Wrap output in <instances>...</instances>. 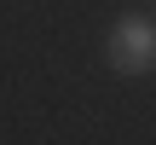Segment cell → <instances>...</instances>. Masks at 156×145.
<instances>
[{"instance_id": "cell-1", "label": "cell", "mask_w": 156, "mask_h": 145, "mask_svg": "<svg viewBox=\"0 0 156 145\" xmlns=\"http://www.w3.org/2000/svg\"><path fill=\"white\" fill-rule=\"evenodd\" d=\"M104 58H110V70H122V76H145V70H156V23L139 17V12H127V17L110 29Z\"/></svg>"}]
</instances>
